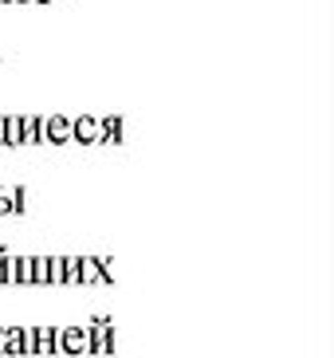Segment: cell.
Masks as SVG:
<instances>
[{
    "mask_svg": "<svg viewBox=\"0 0 334 358\" xmlns=\"http://www.w3.org/2000/svg\"><path fill=\"white\" fill-rule=\"evenodd\" d=\"M31 284L48 287V256H31Z\"/></svg>",
    "mask_w": 334,
    "mask_h": 358,
    "instance_id": "cell-9",
    "label": "cell"
},
{
    "mask_svg": "<svg viewBox=\"0 0 334 358\" xmlns=\"http://www.w3.org/2000/svg\"><path fill=\"white\" fill-rule=\"evenodd\" d=\"M71 142H79V146H94V142H99V115L71 118Z\"/></svg>",
    "mask_w": 334,
    "mask_h": 358,
    "instance_id": "cell-3",
    "label": "cell"
},
{
    "mask_svg": "<svg viewBox=\"0 0 334 358\" xmlns=\"http://www.w3.org/2000/svg\"><path fill=\"white\" fill-rule=\"evenodd\" d=\"M20 146H40V115H20Z\"/></svg>",
    "mask_w": 334,
    "mask_h": 358,
    "instance_id": "cell-5",
    "label": "cell"
},
{
    "mask_svg": "<svg viewBox=\"0 0 334 358\" xmlns=\"http://www.w3.org/2000/svg\"><path fill=\"white\" fill-rule=\"evenodd\" d=\"M12 284H31V256H12Z\"/></svg>",
    "mask_w": 334,
    "mask_h": 358,
    "instance_id": "cell-6",
    "label": "cell"
},
{
    "mask_svg": "<svg viewBox=\"0 0 334 358\" xmlns=\"http://www.w3.org/2000/svg\"><path fill=\"white\" fill-rule=\"evenodd\" d=\"M31 4H52V0H31Z\"/></svg>",
    "mask_w": 334,
    "mask_h": 358,
    "instance_id": "cell-12",
    "label": "cell"
},
{
    "mask_svg": "<svg viewBox=\"0 0 334 358\" xmlns=\"http://www.w3.org/2000/svg\"><path fill=\"white\" fill-rule=\"evenodd\" d=\"M63 284L79 287V256H63Z\"/></svg>",
    "mask_w": 334,
    "mask_h": 358,
    "instance_id": "cell-8",
    "label": "cell"
},
{
    "mask_svg": "<svg viewBox=\"0 0 334 358\" xmlns=\"http://www.w3.org/2000/svg\"><path fill=\"white\" fill-rule=\"evenodd\" d=\"M83 284H103V264H99V256H79V287Z\"/></svg>",
    "mask_w": 334,
    "mask_h": 358,
    "instance_id": "cell-4",
    "label": "cell"
},
{
    "mask_svg": "<svg viewBox=\"0 0 334 358\" xmlns=\"http://www.w3.org/2000/svg\"><path fill=\"white\" fill-rule=\"evenodd\" d=\"M4 146H20V115H4Z\"/></svg>",
    "mask_w": 334,
    "mask_h": 358,
    "instance_id": "cell-7",
    "label": "cell"
},
{
    "mask_svg": "<svg viewBox=\"0 0 334 358\" xmlns=\"http://www.w3.org/2000/svg\"><path fill=\"white\" fill-rule=\"evenodd\" d=\"M4 4H31V0H4Z\"/></svg>",
    "mask_w": 334,
    "mask_h": 358,
    "instance_id": "cell-11",
    "label": "cell"
},
{
    "mask_svg": "<svg viewBox=\"0 0 334 358\" xmlns=\"http://www.w3.org/2000/svg\"><path fill=\"white\" fill-rule=\"evenodd\" d=\"M48 284H63V256H48Z\"/></svg>",
    "mask_w": 334,
    "mask_h": 358,
    "instance_id": "cell-10",
    "label": "cell"
},
{
    "mask_svg": "<svg viewBox=\"0 0 334 358\" xmlns=\"http://www.w3.org/2000/svg\"><path fill=\"white\" fill-rule=\"evenodd\" d=\"M59 355H91V327H59Z\"/></svg>",
    "mask_w": 334,
    "mask_h": 358,
    "instance_id": "cell-2",
    "label": "cell"
},
{
    "mask_svg": "<svg viewBox=\"0 0 334 358\" xmlns=\"http://www.w3.org/2000/svg\"><path fill=\"white\" fill-rule=\"evenodd\" d=\"M40 146H71V115H40Z\"/></svg>",
    "mask_w": 334,
    "mask_h": 358,
    "instance_id": "cell-1",
    "label": "cell"
}]
</instances>
